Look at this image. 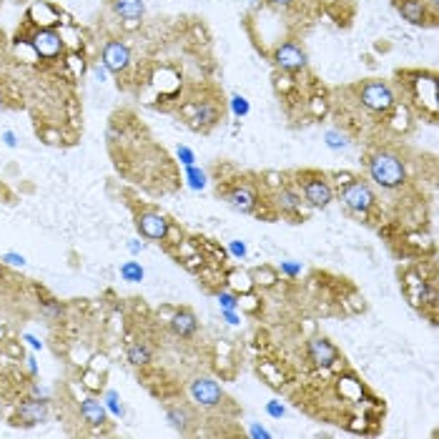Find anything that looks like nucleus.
<instances>
[{"label": "nucleus", "mask_w": 439, "mask_h": 439, "mask_svg": "<svg viewBox=\"0 0 439 439\" xmlns=\"http://www.w3.org/2000/svg\"><path fill=\"white\" fill-rule=\"evenodd\" d=\"M367 169H369V178H372L379 189H387V191L402 189L406 181V166L404 161H402V156H397L394 151L372 153L367 161Z\"/></svg>", "instance_id": "1"}, {"label": "nucleus", "mask_w": 439, "mask_h": 439, "mask_svg": "<svg viewBox=\"0 0 439 439\" xmlns=\"http://www.w3.org/2000/svg\"><path fill=\"white\" fill-rule=\"evenodd\" d=\"M296 178H299V181H296V189L302 191V196H304V201H307L309 209L321 211L334 201V186H332L327 173H319V171H302V173H296Z\"/></svg>", "instance_id": "2"}, {"label": "nucleus", "mask_w": 439, "mask_h": 439, "mask_svg": "<svg viewBox=\"0 0 439 439\" xmlns=\"http://www.w3.org/2000/svg\"><path fill=\"white\" fill-rule=\"evenodd\" d=\"M339 201L356 216H369V211L377 206V193L364 178H352L349 184L339 186Z\"/></svg>", "instance_id": "3"}, {"label": "nucleus", "mask_w": 439, "mask_h": 439, "mask_svg": "<svg viewBox=\"0 0 439 439\" xmlns=\"http://www.w3.org/2000/svg\"><path fill=\"white\" fill-rule=\"evenodd\" d=\"M359 103L374 113H389L397 105V96L387 80L374 78L359 85Z\"/></svg>", "instance_id": "4"}, {"label": "nucleus", "mask_w": 439, "mask_h": 439, "mask_svg": "<svg viewBox=\"0 0 439 439\" xmlns=\"http://www.w3.org/2000/svg\"><path fill=\"white\" fill-rule=\"evenodd\" d=\"M189 392H191V399L196 402L198 406H206V409L221 406L223 399H226L223 387L216 379H211V377H196V379L191 381Z\"/></svg>", "instance_id": "5"}, {"label": "nucleus", "mask_w": 439, "mask_h": 439, "mask_svg": "<svg viewBox=\"0 0 439 439\" xmlns=\"http://www.w3.org/2000/svg\"><path fill=\"white\" fill-rule=\"evenodd\" d=\"M226 203H229L231 209L241 211V214H256L259 209V191L249 184V181H236V184L231 186L226 193H223Z\"/></svg>", "instance_id": "6"}, {"label": "nucleus", "mask_w": 439, "mask_h": 439, "mask_svg": "<svg viewBox=\"0 0 439 439\" xmlns=\"http://www.w3.org/2000/svg\"><path fill=\"white\" fill-rule=\"evenodd\" d=\"M136 229L138 234L148 241H166L169 239L171 223L164 214H156V211H144L136 216Z\"/></svg>", "instance_id": "7"}, {"label": "nucleus", "mask_w": 439, "mask_h": 439, "mask_svg": "<svg viewBox=\"0 0 439 439\" xmlns=\"http://www.w3.org/2000/svg\"><path fill=\"white\" fill-rule=\"evenodd\" d=\"M101 58H103L101 63L105 66V71L116 73V76H121L126 68L131 66V51H128V46L121 43V40H108Z\"/></svg>", "instance_id": "8"}, {"label": "nucleus", "mask_w": 439, "mask_h": 439, "mask_svg": "<svg viewBox=\"0 0 439 439\" xmlns=\"http://www.w3.org/2000/svg\"><path fill=\"white\" fill-rule=\"evenodd\" d=\"M271 58H274L276 68H282V71H289V73H296L307 68V53H304V48L296 46V43H284V46H279Z\"/></svg>", "instance_id": "9"}, {"label": "nucleus", "mask_w": 439, "mask_h": 439, "mask_svg": "<svg viewBox=\"0 0 439 439\" xmlns=\"http://www.w3.org/2000/svg\"><path fill=\"white\" fill-rule=\"evenodd\" d=\"M307 354L316 367H332L334 361H339V349L327 336H311L307 341Z\"/></svg>", "instance_id": "10"}, {"label": "nucleus", "mask_w": 439, "mask_h": 439, "mask_svg": "<svg viewBox=\"0 0 439 439\" xmlns=\"http://www.w3.org/2000/svg\"><path fill=\"white\" fill-rule=\"evenodd\" d=\"M274 201H276V209L282 211V214H286V216H302V211L309 209L302 196V191L296 189V186H282V189H276Z\"/></svg>", "instance_id": "11"}, {"label": "nucleus", "mask_w": 439, "mask_h": 439, "mask_svg": "<svg viewBox=\"0 0 439 439\" xmlns=\"http://www.w3.org/2000/svg\"><path fill=\"white\" fill-rule=\"evenodd\" d=\"M48 420V406L43 399H26L18 404V424L35 427Z\"/></svg>", "instance_id": "12"}, {"label": "nucleus", "mask_w": 439, "mask_h": 439, "mask_svg": "<svg viewBox=\"0 0 439 439\" xmlns=\"http://www.w3.org/2000/svg\"><path fill=\"white\" fill-rule=\"evenodd\" d=\"M169 327L171 332L176 336H181V339H191V336L198 332V319L191 309H176L169 319Z\"/></svg>", "instance_id": "13"}, {"label": "nucleus", "mask_w": 439, "mask_h": 439, "mask_svg": "<svg viewBox=\"0 0 439 439\" xmlns=\"http://www.w3.org/2000/svg\"><path fill=\"white\" fill-rule=\"evenodd\" d=\"M221 111L223 105H218L216 101H201L196 105V116H193V128H211V126H216L221 121Z\"/></svg>", "instance_id": "14"}, {"label": "nucleus", "mask_w": 439, "mask_h": 439, "mask_svg": "<svg viewBox=\"0 0 439 439\" xmlns=\"http://www.w3.org/2000/svg\"><path fill=\"white\" fill-rule=\"evenodd\" d=\"M33 48L38 51L40 58H55V55L63 51V40H60L58 33H53V31H40L33 38Z\"/></svg>", "instance_id": "15"}, {"label": "nucleus", "mask_w": 439, "mask_h": 439, "mask_svg": "<svg viewBox=\"0 0 439 439\" xmlns=\"http://www.w3.org/2000/svg\"><path fill=\"white\" fill-rule=\"evenodd\" d=\"M402 18L409 20L412 26H424L427 23V3L424 0H394Z\"/></svg>", "instance_id": "16"}, {"label": "nucleus", "mask_w": 439, "mask_h": 439, "mask_svg": "<svg viewBox=\"0 0 439 439\" xmlns=\"http://www.w3.org/2000/svg\"><path fill=\"white\" fill-rule=\"evenodd\" d=\"M80 417H83V420L88 422L91 427H98V424H103V422L108 420V409H105L103 402L88 397V399L80 402Z\"/></svg>", "instance_id": "17"}, {"label": "nucleus", "mask_w": 439, "mask_h": 439, "mask_svg": "<svg viewBox=\"0 0 439 439\" xmlns=\"http://www.w3.org/2000/svg\"><path fill=\"white\" fill-rule=\"evenodd\" d=\"M166 417H169L171 427L173 429H178V432H189L191 424H193V412H191L186 404H171L169 409H166Z\"/></svg>", "instance_id": "18"}, {"label": "nucleus", "mask_w": 439, "mask_h": 439, "mask_svg": "<svg viewBox=\"0 0 439 439\" xmlns=\"http://www.w3.org/2000/svg\"><path fill=\"white\" fill-rule=\"evenodd\" d=\"M226 289H231V291H236L239 296L241 294H251L254 291V279H251V271L246 269H231L229 274H226Z\"/></svg>", "instance_id": "19"}, {"label": "nucleus", "mask_w": 439, "mask_h": 439, "mask_svg": "<svg viewBox=\"0 0 439 439\" xmlns=\"http://www.w3.org/2000/svg\"><path fill=\"white\" fill-rule=\"evenodd\" d=\"M184 181L186 186H189L191 191H196V193H201V191H206V186H209V173L201 169V166H184Z\"/></svg>", "instance_id": "20"}, {"label": "nucleus", "mask_w": 439, "mask_h": 439, "mask_svg": "<svg viewBox=\"0 0 439 439\" xmlns=\"http://www.w3.org/2000/svg\"><path fill=\"white\" fill-rule=\"evenodd\" d=\"M113 8H116V13L126 20H138L146 13L144 0H113Z\"/></svg>", "instance_id": "21"}, {"label": "nucleus", "mask_w": 439, "mask_h": 439, "mask_svg": "<svg viewBox=\"0 0 439 439\" xmlns=\"http://www.w3.org/2000/svg\"><path fill=\"white\" fill-rule=\"evenodd\" d=\"M251 279H254V286H261V289H271L279 284V271L271 269V266H256L254 271H251Z\"/></svg>", "instance_id": "22"}, {"label": "nucleus", "mask_w": 439, "mask_h": 439, "mask_svg": "<svg viewBox=\"0 0 439 439\" xmlns=\"http://www.w3.org/2000/svg\"><path fill=\"white\" fill-rule=\"evenodd\" d=\"M126 354H128V361H131L133 367H146L151 361V349L146 347L144 341H131Z\"/></svg>", "instance_id": "23"}, {"label": "nucleus", "mask_w": 439, "mask_h": 439, "mask_svg": "<svg viewBox=\"0 0 439 439\" xmlns=\"http://www.w3.org/2000/svg\"><path fill=\"white\" fill-rule=\"evenodd\" d=\"M144 276H146V271H144V266L138 261H126V264H121V279L123 282H128V284H141L144 282Z\"/></svg>", "instance_id": "24"}, {"label": "nucleus", "mask_w": 439, "mask_h": 439, "mask_svg": "<svg viewBox=\"0 0 439 439\" xmlns=\"http://www.w3.org/2000/svg\"><path fill=\"white\" fill-rule=\"evenodd\" d=\"M103 404H105V409L116 417V420H121V417L126 414V409H123V404H121V397H119L116 389H108V392L103 394Z\"/></svg>", "instance_id": "25"}, {"label": "nucleus", "mask_w": 439, "mask_h": 439, "mask_svg": "<svg viewBox=\"0 0 439 439\" xmlns=\"http://www.w3.org/2000/svg\"><path fill=\"white\" fill-rule=\"evenodd\" d=\"M229 108H231V113H234L236 119H246V116H249V113H251V103H249V98H246V96H239V93H234V96H231Z\"/></svg>", "instance_id": "26"}, {"label": "nucleus", "mask_w": 439, "mask_h": 439, "mask_svg": "<svg viewBox=\"0 0 439 439\" xmlns=\"http://www.w3.org/2000/svg\"><path fill=\"white\" fill-rule=\"evenodd\" d=\"M324 141H327V146L332 148V151H341V148H347L349 146V138L344 136V133L336 131V128H329V131L324 133Z\"/></svg>", "instance_id": "27"}, {"label": "nucleus", "mask_w": 439, "mask_h": 439, "mask_svg": "<svg viewBox=\"0 0 439 439\" xmlns=\"http://www.w3.org/2000/svg\"><path fill=\"white\" fill-rule=\"evenodd\" d=\"M216 304H218V309H239V294L236 291H231V289H218Z\"/></svg>", "instance_id": "28"}, {"label": "nucleus", "mask_w": 439, "mask_h": 439, "mask_svg": "<svg viewBox=\"0 0 439 439\" xmlns=\"http://www.w3.org/2000/svg\"><path fill=\"white\" fill-rule=\"evenodd\" d=\"M226 254L234 256L236 261H243V259L249 256V246H246V241H241V239H231V241L226 243Z\"/></svg>", "instance_id": "29"}, {"label": "nucleus", "mask_w": 439, "mask_h": 439, "mask_svg": "<svg viewBox=\"0 0 439 439\" xmlns=\"http://www.w3.org/2000/svg\"><path fill=\"white\" fill-rule=\"evenodd\" d=\"M279 271H282L286 279H296V276H302L304 266H302V261H291V259H286V261L279 264Z\"/></svg>", "instance_id": "30"}, {"label": "nucleus", "mask_w": 439, "mask_h": 439, "mask_svg": "<svg viewBox=\"0 0 439 439\" xmlns=\"http://www.w3.org/2000/svg\"><path fill=\"white\" fill-rule=\"evenodd\" d=\"M264 409H266V414H269L271 420H282L284 414H286V406L282 404V402L279 399H271V402H266V406H264Z\"/></svg>", "instance_id": "31"}, {"label": "nucleus", "mask_w": 439, "mask_h": 439, "mask_svg": "<svg viewBox=\"0 0 439 439\" xmlns=\"http://www.w3.org/2000/svg\"><path fill=\"white\" fill-rule=\"evenodd\" d=\"M176 156H178V161H181L184 166H193V164H196V153L191 151L189 146H178Z\"/></svg>", "instance_id": "32"}, {"label": "nucleus", "mask_w": 439, "mask_h": 439, "mask_svg": "<svg viewBox=\"0 0 439 439\" xmlns=\"http://www.w3.org/2000/svg\"><path fill=\"white\" fill-rule=\"evenodd\" d=\"M249 437L251 439H271L274 434L266 429V427H261V424H256V422H251L249 424Z\"/></svg>", "instance_id": "33"}, {"label": "nucleus", "mask_w": 439, "mask_h": 439, "mask_svg": "<svg viewBox=\"0 0 439 439\" xmlns=\"http://www.w3.org/2000/svg\"><path fill=\"white\" fill-rule=\"evenodd\" d=\"M221 319L231 327H239L241 324V316H239V309H221Z\"/></svg>", "instance_id": "34"}, {"label": "nucleus", "mask_w": 439, "mask_h": 439, "mask_svg": "<svg viewBox=\"0 0 439 439\" xmlns=\"http://www.w3.org/2000/svg\"><path fill=\"white\" fill-rule=\"evenodd\" d=\"M0 261H6L8 266H26V256H23V254H13V251H10V254L0 256Z\"/></svg>", "instance_id": "35"}, {"label": "nucleus", "mask_w": 439, "mask_h": 439, "mask_svg": "<svg viewBox=\"0 0 439 439\" xmlns=\"http://www.w3.org/2000/svg\"><path fill=\"white\" fill-rule=\"evenodd\" d=\"M144 249H146V243L141 241V239H131V241H128V251H131L133 256H138Z\"/></svg>", "instance_id": "36"}, {"label": "nucleus", "mask_w": 439, "mask_h": 439, "mask_svg": "<svg viewBox=\"0 0 439 439\" xmlns=\"http://www.w3.org/2000/svg\"><path fill=\"white\" fill-rule=\"evenodd\" d=\"M266 178H269L266 184H269L271 189H282V186H284V181H279V178H282L279 173H266Z\"/></svg>", "instance_id": "37"}, {"label": "nucleus", "mask_w": 439, "mask_h": 439, "mask_svg": "<svg viewBox=\"0 0 439 439\" xmlns=\"http://www.w3.org/2000/svg\"><path fill=\"white\" fill-rule=\"evenodd\" d=\"M3 141H6L8 148H15V146H18V141H15V133H13V131H6V133H3Z\"/></svg>", "instance_id": "38"}, {"label": "nucleus", "mask_w": 439, "mask_h": 439, "mask_svg": "<svg viewBox=\"0 0 439 439\" xmlns=\"http://www.w3.org/2000/svg\"><path fill=\"white\" fill-rule=\"evenodd\" d=\"M105 73H108V71H105L103 63H101V66L93 68V76H96V78H98V80H105Z\"/></svg>", "instance_id": "39"}, {"label": "nucleus", "mask_w": 439, "mask_h": 439, "mask_svg": "<svg viewBox=\"0 0 439 439\" xmlns=\"http://www.w3.org/2000/svg\"><path fill=\"white\" fill-rule=\"evenodd\" d=\"M26 367H28V372L33 374V377L38 374V367H35V359H33V356H28V359H26Z\"/></svg>", "instance_id": "40"}, {"label": "nucleus", "mask_w": 439, "mask_h": 439, "mask_svg": "<svg viewBox=\"0 0 439 439\" xmlns=\"http://www.w3.org/2000/svg\"><path fill=\"white\" fill-rule=\"evenodd\" d=\"M26 341H28V344H31V347H33V349H43V341H38V339H35V336L26 334Z\"/></svg>", "instance_id": "41"}, {"label": "nucleus", "mask_w": 439, "mask_h": 439, "mask_svg": "<svg viewBox=\"0 0 439 439\" xmlns=\"http://www.w3.org/2000/svg\"><path fill=\"white\" fill-rule=\"evenodd\" d=\"M266 3H271V6H276V8H289L294 0H266Z\"/></svg>", "instance_id": "42"}, {"label": "nucleus", "mask_w": 439, "mask_h": 439, "mask_svg": "<svg viewBox=\"0 0 439 439\" xmlns=\"http://www.w3.org/2000/svg\"><path fill=\"white\" fill-rule=\"evenodd\" d=\"M85 379H88V381H85V384H88V387H93V389L98 387V381H96V379H98V377H93V374H88V377H85Z\"/></svg>", "instance_id": "43"}, {"label": "nucleus", "mask_w": 439, "mask_h": 439, "mask_svg": "<svg viewBox=\"0 0 439 439\" xmlns=\"http://www.w3.org/2000/svg\"><path fill=\"white\" fill-rule=\"evenodd\" d=\"M427 3H429V6H432V10H434V13H437V6H439V0H427Z\"/></svg>", "instance_id": "44"}, {"label": "nucleus", "mask_w": 439, "mask_h": 439, "mask_svg": "<svg viewBox=\"0 0 439 439\" xmlns=\"http://www.w3.org/2000/svg\"><path fill=\"white\" fill-rule=\"evenodd\" d=\"M0 414H3V402H0Z\"/></svg>", "instance_id": "45"}]
</instances>
